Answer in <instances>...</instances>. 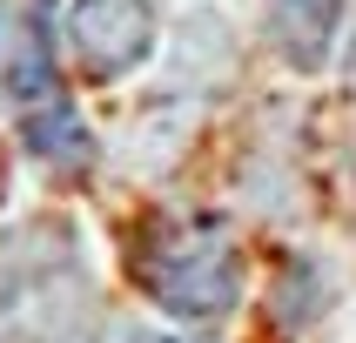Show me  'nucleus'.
<instances>
[{"mask_svg": "<svg viewBox=\"0 0 356 343\" xmlns=\"http://www.w3.org/2000/svg\"><path fill=\"white\" fill-rule=\"evenodd\" d=\"M60 40L88 74H128L155 47V7L148 0H67Z\"/></svg>", "mask_w": 356, "mask_h": 343, "instance_id": "2", "label": "nucleus"}, {"mask_svg": "<svg viewBox=\"0 0 356 343\" xmlns=\"http://www.w3.org/2000/svg\"><path fill=\"white\" fill-rule=\"evenodd\" d=\"M20 40H27V27H20V20L7 14V0H0V88H7V67H14Z\"/></svg>", "mask_w": 356, "mask_h": 343, "instance_id": "5", "label": "nucleus"}, {"mask_svg": "<svg viewBox=\"0 0 356 343\" xmlns=\"http://www.w3.org/2000/svg\"><path fill=\"white\" fill-rule=\"evenodd\" d=\"M337 20H343V0H269V47L296 67H323Z\"/></svg>", "mask_w": 356, "mask_h": 343, "instance_id": "4", "label": "nucleus"}, {"mask_svg": "<svg viewBox=\"0 0 356 343\" xmlns=\"http://www.w3.org/2000/svg\"><path fill=\"white\" fill-rule=\"evenodd\" d=\"M141 289L181 323H216L242 296V249L209 222H161L135 249Z\"/></svg>", "mask_w": 356, "mask_h": 343, "instance_id": "1", "label": "nucleus"}, {"mask_svg": "<svg viewBox=\"0 0 356 343\" xmlns=\"http://www.w3.org/2000/svg\"><path fill=\"white\" fill-rule=\"evenodd\" d=\"M20 141H27L54 175H81V168L95 161V135L81 128L74 101H60V88H54V95H40V101H27V115H20Z\"/></svg>", "mask_w": 356, "mask_h": 343, "instance_id": "3", "label": "nucleus"}, {"mask_svg": "<svg viewBox=\"0 0 356 343\" xmlns=\"http://www.w3.org/2000/svg\"><path fill=\"white\" fill-rule=\"evenodd\" d=\"M141 343H181V337H141Z\"/></svg>", "mask_w": 356, "mask_h": 343, "instance_id": "6", "label": "nucleus"}]
</instances>
